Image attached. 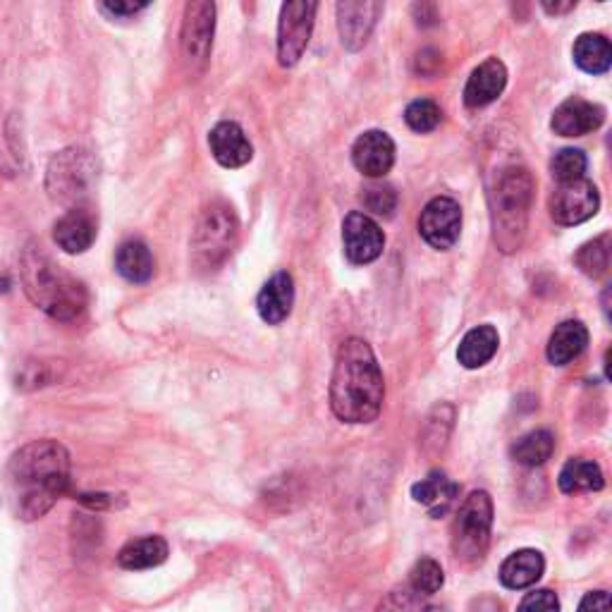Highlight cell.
I'll use <instances>...</instances> for the list:
<instances>
[{"instance_id": "30", "label": "cell", "mask_w": 612, "mask_h": 612, "mask_svg": "<svg viewBox=\"0 0 612 612\" xmlns=\"http://www.w3.org/2000/svg\"><path fill=\"white\" fill-rule=\"evenodd\" d=\"M586 168H589V160L582 149H562L551 160V172H553V180H557V185L582 180Z\"/></svg>"}, {"instance_id": "14", "label": "cell", "mask_w": 612, "mask_h": 612, "mask_svg": "<svg viewBox=\"0 0 612 612\" xmlns=\"http://www.w3.org/2000/svg\"><path fill=\"white\" fill-rule=\"evenodd\" d=\"M352 164L362 175L372 177V180H381L395 166V141L381 130H368L359 135L352 147Z\"/></svg>"}, {"instance_id": "28", "label": "cell", "mask_w": 612, "mask_h": 612, "mask_svg": "<svg viewBox=\"0 0 612 612\" xmlns=\"http://www.w3.org/2000/svg\"><path fill=\"white\" fill-rule=\"evenodd\" d=\"M555 453V436L551 431L539 428L526 433L524 438L512 445V457L524 466H541Z\"/></svg>"}, {"instance_id": "33", "label": "cell", "mask_w": 612, "mask_h": 612, "mask_svg": "<svg viewBox=\"0 0 612 612\" xmlns=\"http://www.w3.org/2000/svg\"><path fill=\"white\" fill-rule=\"evenodd\" d=\"M409 584H412V591L418 593V595L438 593L445 584L443 567L438 565L436 560H431V557L418 560L414 565V570H412V574H409Z\"/></svg>"}, {"instance_id": "3", "label": "cell", "mask_w": 612, "mask_h": 612, "mask_svg": "<svg viewBox=\"0 0 612 612\" xmlns=\"http://www.w3.org/2000/svg\"><path fill=\"white\" fill-rule=\"evenodd\" d=\"M22 285L37 309L62 324L79 318L89 306L87 285L56 264L41 245H27L22 251Z\"/></svg>"}, {"instance_id": "26", "label": "cell", "mask_w": 612, "mask_h": 612, "mask_svg": "<svg viewBox=\"0 0 612 612\" xmlns=\"http://www.w3.org/2000/svg\"><path fill=\"white\" fill-rule=\"evenodd\" d=\"M560 491L574 495V493H589V491H601L605 486V478L601 466L593 460L584 457H574L570 460L560 472Z\"/></svg>"}, {"instance_id": "5", "label": "cell", "mask_w": 612, "mask_h": 612, "mask_svg": "<svg viewBox=\"0 0 612 612\" xmlns=\"http://www.w3.org/2000/svg\"><path fill=\"white\" fill-rule=\"evenodd\" d=\"M239 241V220L235 208L225 201L208 204L191 233V266L199 273H216L230 259Z\"/></svg>"}, {"instance_id": "19", "label": "cell", "mask_w": 612, "mask_h": 612, "mask_svg": "<svg viewBox=\"0 0 612 612\" xmlns=\"http://www.w3.org/2000/svg\"><path fill=\"white\" fill-rule=\"evenodd\" d=\"M295 304V280L287 270H278L276 276L268 278L256 297V309H259L261 320L268 326H278L293 312Z\"/></svg>"}, {"instance_id": "22", "label": "cell", "mask_w": 612, "mask_h": 612, "mask_svg": "<svg viewBox=\"0 0 612 612\" xmlns=\"http://www.w3.org/2000/svg\"><path fill=\"white\" fill-rule=\"evenodd\" d=\"M545 570V560L534 547H524V551L512 553L501 567V582L503 586L520 591L534 586L539 579L543 576Z\"/></svg>"}, {"instance_id": "29", "label": "cell", "mask_w": 612, "mask_h": 612, "mask_svg": "<svg viewBox=\"0 0 612 612\" xmlns=\"http://www.w3.org/2000/svg\"><path fill=\"white\" fill-rule=\"evenodd\" d=\"M574 261L584 276L599 280L610 268V235H601L576 251Z\"/></svg>"}, {"instance_id": "8", "label": "cell", "mask_w": 612, "mask_h": 612, "mask_svg": "<svg viewBox=\"0 0 612 612\" xmlns=\"http://www.w3.org/2000/svg\"><path fill=\"white\" fill-rule=\"evenodd\" d=\"M216 34V6L208 0H195L185 8L180 31V48L187 66L195 72H204L214 51Z\"/></svg>"}, {"instance_id": "12", "label": "cell", "mask_w": 612, "mask_h": 612, "mask_svg": "<svg viewBox=\"0 0 612 612\" xmlns=\"http://www.w3.org/2000/svg\"><path fill=\"white\" fill-rule=\"evenodd\" d=\"M343 245L347 261L354 266H366L376 261L385 247V235L381 225L362 211H352L343 220Z\"/></svg>"}, {"instance_id": "20", "label": "cell", "mask_w": 612, "mask_h": 612, "mask_svg": "<svg viewBox=\"0 0 612 612\" xmlns=\"http://www.w3.org/2000/svg\"><path fill=\"white\" fill-rule=\"evenodd\" d=\"M457 495H460L457 483L453 478H447V474L438 470L431 472L426 478H422L412 486V497L418 505H424L431 512V517H443V514L453 510L457 503Z\"/></svg>"}, {"instance_id": "36", "label": "cell", "mask_w": 612, "mask_h": 612, "mask_svg": "<svg viewBox=\"0 0 612 612\" xmlns=\"http://www.w3.org/2000/svg\"><path fill=\"white\" fill-rule=\"evenodd\" d=\"M579 612H612V601L608 591H591L586 593L582 603H579Z\"/></svg>"}, {"instance_id": "1", "label": "cell", "mask_w": 612, "mask_h": 612, "mask_svg": "<svg viewBox=\"0 0 612 612\" xmlns=\"http://www.w3.org/2000/svg\"><path fill=\"white\" fill-rule=\"evenodd\" d=\"M3 483L14 517L37 522L70 491V453L53 438L31 441L10 455Z\"/></svg>"}, {"instance_id": "16", "label": "cell", "mask_w": 612, "mask_h": 612, "mask_svg": "<svg viewBox=\"0 0 612 612\" xmlns=\"http://www.w3.org/2000/svg\"><path fill=\"white\" fill-rule=\"evenodd\" d=\"M208 147H211V154L218 160V166L228 170L245 168L254 158L251 141L247 139L245 130H241V127L233 120H223L214 127L211 132H208Z\"/></svg>"}, {"instance_id": "31", "label": "cell", "mask_w": 612, "mask_h": 612, "mask_svg": "<svg viewBox=\"0 0 612 612\" xmlns=\"http://www.w3.org/2000/svg\"><path fill=\"white\" fill-rule=\"evenodd\" d=\"M359 201L368 214H374L378 218H391L397 208V191L385 182H372L362 189Z\"/></svg>"}, {"instance_id": "9", "label": "cell", "mask_w": 612, "mask_h": 612, "mask_svg": "<svg viewBox=\"0 0 612 612\" xmlns=\"http://www.w3.org/2000/svg\"><path fill=\"white\" fill-rule=\"evenodd\" d=\"M318 3H285L278 22V62L283 68H295L309 46Z\"/></svg>"}, {"instance_id": "11", "label": "cell", "mask_w": 612, "mask_h": 612, "mask_svg": "<svg viewBox=\"0 0 612 612\" xmlns=\"http://www.w3.org/2000/svg\"><path fill=\"white\" fill-rule=\"evenodd\" d=\"M599 189L586 177H582V180L557 185V189L551 195V218L557 225L572 228V225H582L599 214Z\"/></svg>"}, {"instance_id": "25", "label": "cell", "mask_w": 612, "mask_h": 612, "mask_svg": "<svg viewBox=\"0 0 612 612\" xmlns=\"http://www.w3.org/2000/svg\"><path fill=\"white\" fill-rule=\"evenodd\" d=\"M501 345V335L493 326H476L462 337L460 349H457V362L464 368H481L486 366L497 352Z\"/></svg>"}, {"instance_id": "34", "label": "cell", "mask_w": 612, "mask_h": 612, "mask_svg": "<svg viewBox=\"0 0 612 612\" xmlns=\"http://www.w3.org/2000/svg\"><path fill=\"white\" fill-rule=\"evenodd\" d=\"M517 612H560V601L551 589H539L524 595Z\"/></svg>"}, {"instance_id": "6", "label": "cell", "mask_w": 612, "mask_h": 612, "mask_svg": "<svg viewBox=\"0 0 612 612\" xmlns=\"http://www.w3.org/2000/svg\"><path fill=\"white\" fill-rule=\"evenodd\" d=\"M99 175V164L91 151L82 147H70L58 151L46 168V191L53 201L79 208L91 195Z\"/></svg>"}, {"instance_id": "27", "label": "cell", "mask_w": 612, "mask_h": 612, "mask_svg": "<svg viewBox=\"0 0 612 612\" xmlns=\"http://www.w3.org/2000/svg\"><path fill=\"white\" fill-rule=\"evenodd\" d=\"M572 58L586 75H605L612 62V48L603 34H582L574 41Z\"/></svg>"}, {"instance_id": "23", "label": "cell", "mask_w": 612, "mask_h": 612, "mask_svg": "<svg viewBox=\"0 0 612 612\" xmlns=\"http://www.w3.org/2000/svg\"><path fill=\"white\" fill-rule=\"evenodd\" d=\"M168 553H170V547H168L166 539L144 536V539L130 541L120 547L118 565L122 570H130V572L151 570V567L164 565V562L168 560Z\"/></svg>"}, {"instance_id": "10", "label": "cell", "mask_w": 612, "mask_h": 612, "mask_svg": "<svg viewBox=\"0 0 612 612\" xmlns=\"http://www.w3.org/2000/svg\"><path fill=\"white\" fill-rule=\"evenodd\" d=\"M418 235L426 245L438 251H447L457 245L462 235V208L455 199L436 197L431 199L422 216H418Z\"/></svg>"}, {"instance_id": "4", "label": "cell", "mask_w": 612, "mask_h": 612, "mask_svg": "<svg viewBox=\"0 0 612 612\" xmlns=\"http://www.w3.org/2000/svg\"><path fill=\"white\" fill-rule=\"evenodd\" d=\"M534 175L522 166L505 168L491 189L493 239L503 254L520 251L534 201Z\"/></svg>"}, {"instance_id": "18", "label": "cell", "mask_w": 612, "mask_h": 612, "mask_svg": "<svg viewBox=\"0 0 612 612\" xmlns=\"http://www.w3.org/2000/svg\"><path fill=\"white\" fill-rule=\"evenodd\" d=\"M507 87V68L503 60L488 58L466 79L464 87V103L466 108H483L491 106L497 96H501Z\"/></svg>"}, {"instance_id": "17", "label": "cell", "mask_w": 612, "mask_h": 612, "mask_svg": "<svg viewBox=\"0 0 612 612\" xmlns=\"http://www.w3.org/2000/svg\"><path fill=\"white\" fill-rule=\"evenodd\" d=\"M96 235H99V225H96L93 214L85 206L68 208V214L53 225L56 245L68 254H85L91 249Z\"/></svg>"}, {"instance_id": "21", "label": "cell", "mask_w": 612, "mask_h": 612, "mask_svg": "<svg viewBox=\"0 0 612 612\" xmlns=\"http://www.w3.org/2000/svg\"><path fill=\"white\" fill-rule=\"evenodd\" d=\"M589 345V330L582 320H562L547 340V362L553 366H567Z\"/></svg>"}, {"instance_id": "35", "label": "cell", "mask_w": 612, "mask_h": 612, "mask_svg": "<svg viewBox=\"0 0 612 612\" xmlns=\"http://www.w3.org/2000/svg\"><path fill=\"white\" fill-rule=\"evenodd\" d=\"M149 8V3H132V0H116V3H101L99 10L106 12L108 18H118V20H125V18H135L137 12H144Z\"/></svg>"}, {"instance_id": "7", "label": "cell", "mask_w": 612, "mask_h": 612, "mask_svg": "<svg viewBox=\"0 0 612 612\" xmlns=\"http://www.w3.org/2000/svg\"><path fill=\"white\" fill-rule=\"evenodd\" d=\"M493 529V501L486 491H474L462 503L453 524V553L462 565H478L486 557Z\"/></svg>"}, {"instance_id": "15", "label": "cell", "mask_w": 612, "mask_h": 612, "mask_svg": "<svg viewBox=\"0 0 612 612\" xmlns=\"http://www.w3.org/2000/svg\"><path fill=\"white\" fill-rule=\"evenodd\" d=\"M603 122H605L603 106L572 96V99H567L565 103H560L555 108L551 127L560 137H584L599 130Z\"/></svg>"}, {"instance_id": "24", "label": "cell", "mask_w": 612, "mask_h": 612, "mask_svg": "<svg viewBox=\"0 0 612 612\" xmlns=\"http://www.w3.org/2000/svg\"><path fill=\"white\" fill-rule=\"evenodd\" d=\"M116 270L120 276L132 283V285H144L154 278V254L151 249L144 245L141 239H130L120 245L118 254H116Z\"/></svg>"}, {"instance_id": "37", "label": "cell", "mask_w": 612, "mask_h": 612, "mask_svg": "<svg viewBox=\"0 0 612 612\" xmlns=\"http://www.w3.org/2000/svg\"><path fill=\"white\" fill-rule=\"evenodd\" d=\"M543 8H545L547 12H551V14H562V12L574 10L576 3H572V0H570V3H543Z\"/></svg>"}, {"instance_id": "2", "label": "cell", "mask_w": 612, "mask_h": 612, "mask_svg": "<svg viewBox=\"0 0 612 612\" xmlns=\"http://www.w3.org/2000/svg\"><path fill=\"white\" fill-rule=\"evenodd\" d=\"M385 397L376 354L362 337H347L337 349L330 378V409L345 424H372Z\"/></svg>"}, {"instance_id": "32", "label": "cell", "mask_w": 612, "mask_h": 612, "mask_svg": "<svg viewBox=\"0 0 612 612\" xmlns=\"http://www.w3.org/2000/svg\"><path fill=\"white\" fill-rule=\"evenodd\" d=\"M441 120H443V110L436 101L431 99H416L405 110V122L409 125V130L418 135L433 132L441 125Z\"/></svg>"}, {"instance_id": "13", "label": "cell", "mask_w": 612, "mask_h": 612, "mask_svg": "<svg viewBox=\"0 0 612 612\" xmlns=\"http://www.w3.org/2000/svg\"><path fill=\"white\" fill-rule=\"evenodd\" d=\"M335 10L343 46L352 53L362 51L374 34L383 6L372 3V0H345V3H337Z\"/></svg>"}]
</instances>
